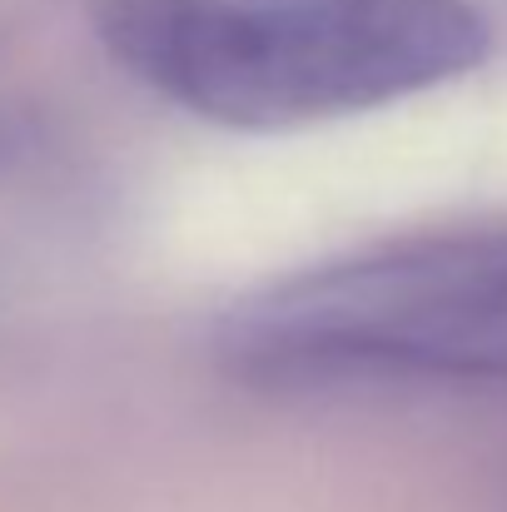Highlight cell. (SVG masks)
Here are the masks:
<instances>
[{
	"label": "cell",
	"mask_w": 507,
	"mask_h": 512,
	"mask_svg": "<svg viewBox=\"0 0 507 512\" xmlns=\"http://www.w3.org/2000/svg\"><path fill=\"white\" fill-rule=\"evenodd\" d=\"M105 55L224 130H299L473 75L493 30L468 0H85Z\"/></svg>",
	"instance_id": "6da1fadb"
},
{
	"label": "cell",
	"mask_w": 507,
	"mask_h": 512,
	"mask_svg": "<svg viewBox=\"0 0 507 512\" xmlns=\"http://www.w3.org/2000/svg\"><path fill=\"white\" fill-rule=\"evenodd\" d=\"M15 150H20V125L0 115V160H10Z\"/></svg>",
	"instance_id": "277c9868"
},
{
	"label": "cell",
	"mask_w": 507,
	"mask_h": 512,
	"mask_svg": "<svg viewBox=\"0 0 507 512\" xmlns=\"http://www.w3.org/2000/svg\"><path fill=\"white\" fill-rule=\"evenodd\" d=\"M219 358L259 383H507V224L413 234L239 299Z\"/></svg>",
	"instance_id": "7a4b0ae2"
},
{
	"label": "cell",
	"mask_w": 507,
	"mask_h": 512,
	"mask_svg": "<svg viewBox=\"0 0 507 512\" xmlns=\"http://www.w3.org/2000/svg\"><path fill=\"white\" fill-rule=\"evenodd\" d=\"M45 5H50V0H0V40L20 35Z\"/></svg>",
	"instance_id": "3957f363"
}]
</instances>
